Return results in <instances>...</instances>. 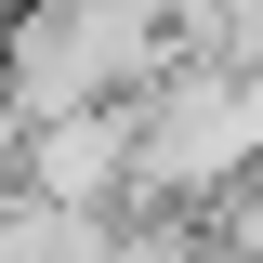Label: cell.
Masks as SVG:
<instances>
[{
	"label": "cell",
	"mask_w": 263,
	"mask_h": 263,
	"mask_svg": "<svg viewBox=\"0 0 263 263\" xmlns=\"http://www.w3.org/2000/svg\"><path fill=\"white\" fill-rule=\"evenodd\" d=\"M132 66H158V13H145V0H40V27L13 40V105H27V119L105 105Z\"/></svg>",
	"instance_id": "obj_1"
},
{
	"label": "cell",
	"mask_w": 263,
	"mask_h": 263,
	"mask_svg": "<svg viewBox=\"0 0 263 263\" xmlns=\"http://www.w3.org/2000/svg\"><path fill=\"white\" fill-rule=\"evenodd\" d=\"M132 171V105H53V119H40V145H27V184L53 197H105Z\"/></svg>",
	"instance_id": "obj_2"
}]
</instances>
